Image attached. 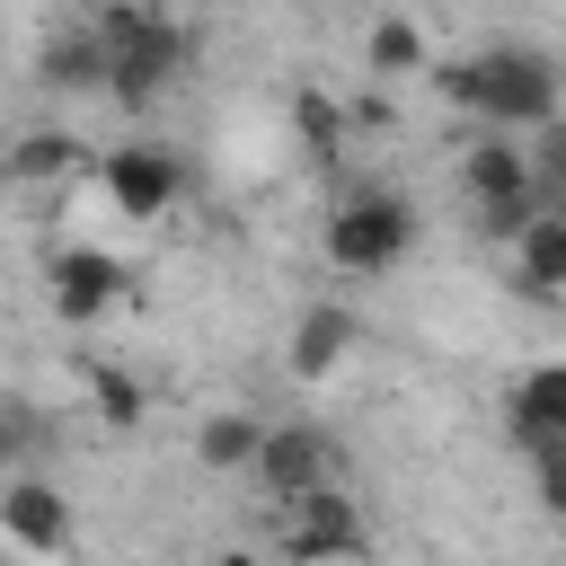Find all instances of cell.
<instances>
[{
  "instance_id": "1",
  "label": "cell",
  "mask_w": 566,
  "mask_h": 566,
  "mask_svg": "<svg viewBox=\"0 0 566 566\" xmlns=\"http://www.w3.org/2000/svg\"><path fill=\"white\" fill-rule=\"evenodd\" d=\"M478 124L486 133H557V62L495 44L478 53Z\"/></svg>"
},
{
  "instance_id": "2",
  "label": "cell",
  "mask_w": 566,
  "mask_h": 566,
  "mask_svg": "<svg viewBox=\"0 0 566 566\" xmlns=\"http://www.w3.org/2000/svg\"><path fill=\"white\" fill-rule=\"evenodd\" d=\"M407 248H416V212H407L389 186H354V195L327 212V265H336V274H389Z\"/></svg>"
},
{
  "instance_id": "3",
  "label": "cell",
  "mask_w": 566,
  "mask_h": 566,
  "mask_svg": "<svg viewBox=\"0 0 566 566\" xmlns=\"http://www.w3.org/2000/svg\"><path fill=\"white\" fill-rule=\"evenodd\" d=\"M274 548H283L292 566H336V557H363V513H354V495L318 486V495L274 504Z\"/></svg>"
},
{
  "instance_id": "4",
  "label": "cell",
  "mask_w": 566,
  "mask_h": 566,
  "mask_svg": "<svg viewBox=\"0 0 566 566\" xmlns=\"http://www.w3.org/2000/svg\"><path fill=\"white\" fill-rule=\"evenodd\" d=\"M97 186H106V203H115L124 221H159V212H177V195H186V168H177L159 142H124V150H106Z\"/></svg>"
},
{
  "instance_id": "5",
  "label": "cell",
  "mask_w": 566,
  "mask_h": 566,
  "mask_svg": "<svg viewBox=\"0 0 566 566\" xmlns=\"http://www.w3.org/2000/svg\"><path fill=\"white\" fill-rule=\"evenodd\" d=\"M186 53H195V35H186V27L159 9V18H150L133 44H115V80H106V97H115V106H150V97H159V88L186 71Z\"/></svg>"
},
{
  "instance_id": "6",
  "label": "cell",
  "mask_w": 566,
  "mask_h": 566,
  "mask_svg": "<svg viewBox=\"0 0 566 566\" xmlns=\"http://www.w3.org/2000/svg\"><path fill=\"white\" fill-rule=\"evenodd\" d=\"M256 486H265L274 504L336 486V442H327V433H310V424H265V451H256Z\"/></svg>"
},
{
  "instance_id": "7",
  "label": "cell",
  "mask_w": 566,
  "mask_h": 566,
  "mask_svg": "<svg viewBox=\"0 0 566 566\" xmlns=\"http://www.w3.org/2000/svg\"><path fill=\"white\" fill-rule=\"evenodd\" d=\"M0 539L18 557H62L71 548V495H53L44 478H9L0 495Z\"/></svg>"
},
{
  "instance_id": "8",
  "label": "cell",
  "mask_w": 566,
  "mask_h": 566,
  "mask_svg": "<svg viewBox=\"0 0 566 566\" xmlns=\"http://www.w3.org/2000/svg\"><path fill=\"white\" fill-rule=\"evenodd\" d=\"M460 186H469V203H478V212H504V203L539 195L531 150H522L513 133H478V142H469V159H460Z\"/></svg>"
},
{
  "instance_id": "9",
  "label": "cell",
  "mask_w": 566,
  "mask_h": 566,
  "mask_svg": "<svg viewBox=\"0 0 566 566\" xmlns=\"http://www.w3.org/2000/svg\"><path fill=\"white\" fill-rule=\"evenodd\" d=\"M354 345H363V318L345 310V301H318V310H301V327H292V380H336L345 363H354Z\"/></svg>"
},
{
  "instance_id": "10",
  "label": "cell",
  "mask_w": 566,
  "mask_h": 566,
  "mask_svg": "<svg viewBox=\"0 0 566 566\" xmlns=\"http://www.w3.org/2000/svg\"><path fill=\"white\" fill-rule=\"evenodd\" d=\"M504 424L522 451H548L566 433V363H531L513 389H504Z\"/></svg>"
},
{
  "instance_id": "11",
  "label": "cell",
  "mask_w": 566,
  "mask_h": 566,
  "mask_svg": "<svg viewBox=\"0 0 566 566\" xmlns=\"http://www.w3.org/2000/svg\"><path fill=\"white\" fill-rule=\"evenodd\" d=\"M124 301V265L106 256V248H62L53 256V310L62 318H97V310H115Z\"/></svg>"
},
{
  "instance_id": "12",
  "label": "cell",
  "mask_w": 566,
  "mask_h": 566,
  "mask_svg": "<svg viewBox=\"0 0 566 566\" xmlns=\"http://www.w3.org/2000/svg\"><path fill=\"white\" fill-rule=\"evenodd\" d=\"M363 71H380V80L433 71V44H424V27H416V18H398V9H380V18L363 27Z\"/></svg>"
},
{
  "instance_id": "13",
  "label": "cell",
  "mask_w": 566,
  "mask_h": 566,
  "mask_svg": "<svg viewBox=\"0 0 566 566\" xmlns=\"http://www.w3.org/2000/svg\"><path fill=\"white\" fill-rule=\"evenodd\" d=\"M44 80L53 88H106L115 80V53L97 44V27H71V35L44 44Z\"/></svg>"
},
{
  "instance_id": "14",
  "label": "cell",
  "mask_w": 566,
  "mask_h": 566,
  "mask_svg": "<svg viewBox=\"0 0 566 566\" xmlns=\"http://www.w3.org/2000/svg\"><path fill=\"white\" fill-rule=\"evenodd\" d=\"M256 451H265V424H256L248 407H221V416H203V433H195V460H203V469H256Z\"/></svg>"
},
{
  "instance_id": "15",
  "label": "cell",
  "mask_w": 566,
  "mask_h": 566,
  "mask_svg": "<svg viewBox=\"0 0 566 566\" xmlns=\"http://www.w3.org/2000/svg\"><path fill=\"white\" fill-rule=\"evenodd\" d=\"M292 124H301V150H310V159H336L345 133H354V106H336L327 88H301V97H292Z\"/></svg>"
},
{
  "instance_id": "16",
  "label": "cell",
  "mask_w": 566,
  "mask_h": 566,
  "mask_svg": "<svg viewBox=\"0 0 566 566\" xmlns=\"http://www.w3.org/2000/svg\"><path fill=\"white\" fill-rule=\"evenodd\" d=\"M513 274H522V292H566V221L557 212L513 248Z\"/></svg>"
},
{
  "instance_id": "17",
  "label": "cell",
  "mask_w": 566,
  "mask_h": 566,
  "mask_svg": "<svg viewBox=\"0 0 566 566\" xmlns=\"http://www.w3.org/2000/svg\"><path fill=\"white\" fill-rule=\"evenodd\" d=\"M88 407H97L106 433H133V424H142V380L115 371V363H88Z\"/></svg>"
},
{
  "instance_id": "18",
  "label": "cell",
  "mask_w": 566,
  "mask_h": 566,
  "mask_svg": "<svg viewBox=\"0 0 566 566\" xmlns=\"http://www.w3.org/2000/svg\"><path fill=\"white\" fill-rule=\"evenodd\" d=\"M9 168H18V177H80V142L44 124V133H27V142H18V159H9Z\"/></svg>"
},
{
  "instance_id": "19",
  "label": "cell",
  "mask_w": 566,
  "mask_h": 566,
  "mask_svg": "<svg viewBox=\"0 0 566 566\" xmlns=\"http://www.w3.org/2000/svg\"><path fill=\"white\" fill-rule=\"evenodd\" d=\"M531 177H539V203L566 221V124H557V133H539V150H531Z\"/></svg>"
},
{
  "instance_id": "20",
  "label": "cell",
  "mask_w": 566,
  "mask_h": 566,
  "mask_svg": "<svg viewBox=\"0 0 566 566\" xmlns=\"http://www.w3.org/2000/svg\"><path fill=\"white\" fill-rule=\"evenodd\" d=\"M531 460H539V504H548V513H566V451L548 442V451H531Z\"/></svg>"
},
{
  "instance_id": "21",
  "label": "cell",
  "mask_w": 566,
  "mask_h": 566,
  "mask_svg": "<svg viewBox=\"0 0 566 566\" xmlns=\"http://www.w3.org/2000/svg\"><path fill=\"white\" fill-rule=\"evenodd\" d=\"M212 566H265V557H248V548H221V557H212Z\"/></svg>"
},
{
  "instance_id": "22",
  "label": "cell",
  "mask_w": 566,
  "mask_h": 566,
  "mask_svg": "<svg viewBox=\"0 0 566 566\" xmlns=\"http://www.w3.org/2000/svg\"><path fill=\"white\" fill-rule=\"evenodd\" d=\"M557 451H566V433H557Z\"/></svg>"
}]
</instances>
